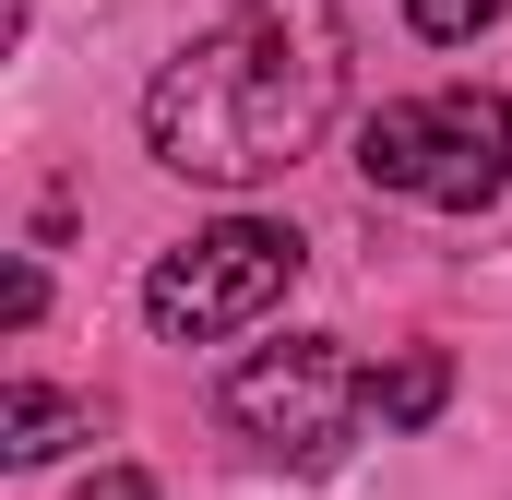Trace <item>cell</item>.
I'll use <instances>...</instances> for the list:
<instances>
[{
    "instance_id": "1",
    "label": "cell",
    "mask_w": 512,
    "mask_h": 500,
    "mask_svg": "<svg viewBox=\"0 0 512 500\" xmlns=\"http://www.w3.org/2000/svg\"><path fill=\"white\" fill-rule=\"evenodd\" d=\"M334 108H346V12L334 0H239L143 84V143L167 179L262 191L334 131Z\"/></svg>"
},
{
    "instance_id": "2",
    "label": "cell",
    "mask_w": 512,
    "mask_h": 500,
    "mask_svg": "<svg viewBox=\"0 0 512 500\" xmlns=\"http://www.w3.org/2000/svg\"><path fill=\"white\" fill-rule=\"evenodd\" d=\"M358 179L370 191H417L441 215H489L512 179V96L501 84H453V96H405L358 120Z\"/></svg>"
},
{
    "instance_id": "3",
    "label": "cell",
    "mask_w": 512,
    "mask_h": 500,
    "mask_svg": "<svg viewBox=\"0 0 512 500\" xmlns=\"http://www.w3.org/2000/svg\"><path fill=\"white\" fill-rule=\"evenodd\" d=\"M298 227H274V215H227V227H203V239L155 250V274H143V322L167 334V346H215V334H251L262 310H286V286H298Z\"/></svg>"
},
{
    "instance_id": "4",
    "label": "cell",
    "mask_w": 512,
    "mask_h": 500,
    "mask_svg": "<svg viewBox=\"0 0 512 500\" xmlns=\"http://www.w3.org/2000/svg\"><path fill=\"white\" fill-rule=\"evenodd\" d=\"M358 417H370V370L334 334H286V346L227 370V429L262 441L274 465H334L358 441Z\"/></svg>"
},
{
    "instance_id": "5",
    "label": "cell",
    "mask_w": 512,
    "mask_h": 500,
    "mask_svg": "<svg viewBox=\"0 0 512 500\" xmlns=\"http://www.w3.org/2000/svg\"><path fill=\"white\" fill-rule=\"evenodd\" d=\"M108 417H96V393H48V381H12V405H0V453L12 465H48V453H72V441H96Z\"/></svg>"
},
{
    "instance_id": "6",
    "label": "cell",
    "mask_w": 512,
    "mask_h": 500,
    "mask_svg": "<svg viewBox=\"0 0 512 500\" xmlns=\"http://www.w3.org/2000/svg\"><path fill=\"white\" fill-rule=\"evenodd\" d=\"M441 393H453L441 346H405L393 370H370V417H382V429H429V417H441Z\"/></svg>"
},
{
    "instance_id": "7",
    "label": "cell",
    "mask_w": 512,
    "mask_h": 500,
    "mask_svg": "<svg viewBox=\"0 0 512 500\" xmlns=\"http://www.w3.org/2000/svg\"><path fill=\"white\" fill-rule=\"evenodd\" d=\"M405 24H417L429 48H465V36H489V24H501V0H405Z\"/></svg>"
},
{
    "instance_id": "8",
    "label": "cell",
    "mask_w": 512,
    "mask_h": 500,
    "mask_svg": "<svg viewBox=\"0 0 512 500\" xmlns=\"http://www.w3.org/2000/svg\"><path fill=\"white\" fill-rule=\"evenodd\" d=\"M84 500H155V477H143V465H108V477H96Z\"/></svg>"
},
{
    "instance_id": "9",
    "label": "cell",
    "mask_w": 512,
    "mask_h": 500,
    "mask_svg": "<svg viewBox=\"0 0 512 500\" xmlns=\"http://www.w3.org/2000/svg\"><path fill=\"white\" fill-rule=\"evenodd\" d=\"M24 12H36V0H12V24H24Z\"/></svg>"
}]
</instances>
